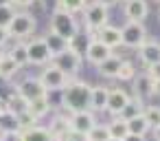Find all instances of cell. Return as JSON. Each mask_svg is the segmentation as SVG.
<instances>
[{"label": "cell", "mask_w": 160, "mask_h": 141, "mask_svg": "<svg viewBox=\"0 0 160 141\" xmlns=\"http://www.w3.org/2000/svg\"><path fill=\"white\" fill-rule=\"evenodd\" d=\"M142 115H145L149 128H158L160 126V106H145Z\"/></svg>", "instance_id": "obj_32"}, {"label": "cell", "mask_w": 160, "mask_h": 141, "mask_svg": "<svg viewBox=\"0 0 160 141\" xmlns=\"http://www.w3.org/2000/svg\"><path fill=\"white\" fill-rule=\"evenodd\" d=\"M40 82H42V86L46 88V93L48 90H62L66 84H68V75L64 73V71H59L55 64H46L44 66V71L40 73Z\"/></svg>", "instance_id": "obj_8"}, {"label": "cell", "mask_w": 160, "mask_h": 141, "mask_svg": "<svg viewBox=\"0 0 160 141\" xmlns=\"http://www.w3.org/2000/svg\"><path fill=\"white\" fill-rule=\"evenodd\" d=\"M2 141H22V130H11V132H0Z\"/></svg>", "instance_id": "obj_34"}, {"label": "cell", "mask_w": 160, "mask_h": 141, "mask_svg": "<svg viewBox=\"0 0 160 141\" xmlns=\"http://www.w3.org/2000/svg\"><path fill=\"white\" fill-rule=\"evenodd\" d=\"M138 60L142 62V66H151L156 62H160V42L156 40H145L138 46Z\"/></svg>", "instance_id": "obj_13"}, {"label": "cell", "mask_w": 160, "mask_h": 141, "mask_svg": "<svg viewBox=\"0 0 160 141\" xmlns=\"http://www.w3.org/2000/svg\"><path fill=\"white\" fill-rule=\"evenodd\" d=\"M22 66L9 55V53H5L2 57H0V77L2 79H11V77H16V73L20 71Z\"/></svg>", "instance_id": "obj_20"}, {"label": "cell", "mask_w": 160, "mask_h": 141, "mask_svg": "<svg viewBox=\"0 0 160 141\" xmlns=\"http://www.w3.org/2000/svg\"><path fill=\"white\" fill-rule=\"evenodd\" d=\"M83 22H86L90 33H97L103 24H108V7L101 5L99 0L88 3L86 9H83Z\"/></svg>", "instance_id": "obj_4"}, {"label": "cell", "mask_w": 160, "mask_h": 141, "mask_svg": "<svg viewBox=\"0 0 160 141\" xmlns=\"http://www.w3.org/2000/svg\"><path fill=\"white\" fill-rule=\"evenodd\" d=\"M83 55L88 57V62H90L92 66H99L105 57L112 55V49H110L108 44H103V42L94 35V38L88 40V46H86V53H83Z\"/></svg>", "instance_id": "obj_10"}, {"label": "cell", "mask_w": 160, "mask_h": 141, "mask_svg": "<svg viewBox=\"0 0 160 141\" xmlns=\"http://www.w3.org/2000/svg\"><path fill=\"white\" fill-rule=\"evenodd\" d=\"M53 64H55L59 71H64L68 77H72V75H77V73L81 71V55L75 53V51L68 46V49H64L62 53H57V55L53 57Z\"/></svg>", "instance_id": "obj_7"}, {"label": "cell", "mask_w": 160, "mask_h": 141, "mask_svg": "<svg viewBox=\"0 0 160 141\" xmlns=\"http://www.w3.org/2000/svg\"><path fill=\"white\" fill-rule=\"evenodd\" d=\"M123 141H145V137H142V134H134V132H127Z\"/></svg>", "instance_id": "obj_38"}, {"label": "cell", "mask_w": 160, "mask_h": 141, "mask_svg": "<svg viewBox=\"0 0 160 141\" xmlns=\"http://www.w3.org/2000/svg\"><path fill=\"white\" fill-rule=\"evenodd\" d=\"M9 38H11V35H9V29H7V27H0V44H7Z\"/></svg>", "instance_id": "obj_36"}, {"label": "cell", "mask_w": 160, "mask_h": 141, "mask_svg": "<svg viewBox=\"0 0 160 141\" xmlns=\"http://www.w3.org/2000/svg\"><path fill=\"white\" fill-rule=\"evenodd\" d=\"M90 84L86 82H77V79H68V84L62 88V99L66 110L75 112V110H86L90 108Z\"/></svg>", "instance_id": "obj_1"}, {"label": "cell", "mask_w": 160, "mask_h": 141, "mask_svg": "<svg viewBox=\"0 0 160 141\" xmlns=\"http://www.w3.org/2000/svg\"><path fill=\"white\" fill-rule=\"evenodd\" d=\"M127 128H129V132H134V134H142V137H145V132L149 130V123H147L145 115L140 112V115L127 119Z\"/></svg>", "instance_id": "obj_27"}, {"label": "cell", "mask_w": 160, "mask_h": 141, "mask_svg": "<svg viewBox=\"0 0 160 141\" xmlns=\"http://www.w3.org/2000/svg\"><path fill=\"white\" fill-rule=\"evenodd\" d=\"M99 3H101V5H105V7L110 9V7H114V5H118V3H121V0H99Z\"/></svg>", "instance_id": "obj_39"}, {"label": "cell", "mask_w": 160, "mask_h": 141, "mask_svg": "<svg viewBox=\"0 0 160 141\" xmlns=\"http://www.w3.org/2000/svg\"><path fill=\"white\" fill-rule=\"evenodd\" d=\"M27 101H33V99H38V97H44L46 95V88L42 86V82H40V77H27V79H22L20 84H18V88H16Z\"/></svg>", "instance_id": "obj_11"}, {"label": "cell", "mask_w": 160, "mask_h": 141, "mask_svg": "<svg viewBox=\"0 0 160 141\" xmlns=\"http://www.w3.org/2000/svg\"><path fill=\"white\" fill-rule=\"evenodd\" d=\"M108 141H123V139H114V137H110V139H108Z\"/></svg>", "instance_id": "obj_44"}, {"label": "cell", "mask_w": 160, "mask_h": 141, "mask_svg": "<svg viewBox=\"0 0 160 141\" xmlns=\"http://www.w3.org/2000/svg\"><path fill=\"white\" fill-rule=\"evenodd\" d=\"M142 108H145V106H142V99H140V97H134V99L129 97V101L125 104V108L121 110V115H118V117H123V119H132V117L140 115V112H142Z\"/></svg>", "instance_id": "obj_26"}, {"label": "cell", "mask_w": 160, "mask_h": 141, "mask_svg": "<svg viewBox=\"0 0 160 141\" xmlns=\"http://www.w3.org/2000/svg\"><path fill=\"white\" fill-rule=\"evenodd\" d=\"M121 38H123V46L129 49H138L145 40H147V29L142 22L136 20H127L125 27H121Z\"/></svg>", "instance_id": "obj_6"}, {"label": "cell", "mask_w": 160, "mask_h": 141, "mask_svg": "<svg viewBox=\"0 0 160 141\" xmlns=\"http://www.w3.org/2000/svg\"><path fill=\"white\" fill-rule=\"evenodd\" d=\"M13 16H16V7L11 3H0V27L9 29V22L13 20Z\"/></svg>", "instance_id": "obj_31"}, {"label": "cell", "mask_w": 160, "mask_h": 141, "mask_svg": "<svg viewBox=\"0 0 160 141\" xmlns=\"http://www.w3.org/2000/svg\"><path fill=\"white\" fill-rule=\"evenodd\" d=\"M94 123H97V117H94V112H92L90 108H86V110H75V112H70V117H68L70 130H75V132H79V134H83V137H86V132H88Z\"/></svg>", "instance_id": "obj_9"}, {"label": "cell", "mask_w": 160, "mask_h": 141, "mask_svg": "<svg viewBox=\"0 0 160 141\" xmlns=\"http://www.w3.org/2000/svg\"><path fill=\"white\" fill-rule=\"evenodd\" d=\"M147 73H149V77L156 82V79H160V62H156V64H151V66H147Z\"/></svg>", "instance_id": "obj_35"}, {"label": "cell", "mask_w": 160, "mask_h": 141, "mask_svg": "<svg viewBox=\"0 0 160 141\" xmlns=\"http://www.w3.org/2000/svg\"><path fill=\"white\" fill-rule=\"evenodd\" d=\"M125 18L127 20H136V22H142L149 14V5L147 0H125Z\"/></svg>", "instance_id": "obj_15"}, {"label": "cell", "mask_w": 160, "mask_h": 141, "mask_svg": "<svg viewBox=\"0 0 160 141\" xmlns=\"http://www.w3.org/2000/svg\"><path fill=\"white\" fill-rule=\"evenodd\" d=\"M156 3H160V0H156Z\"/></svg>", "instance_id": "obj_45"}, {"label": "cell", "mask_w": 160, "mask_h": 141, "mask_svg": "<svg viewBox=\"0 0 160 141\" xmlns=\"http://www.w3.org/2000/svg\"><path fill=\"white\" fill-rule=\"evenodd\" d=\"M22 141H55L53 132L48 128H40V126H31L22 130Z\"/></svg>", "instance_id": "obj_18"}, {"label": "cell", "mask_w": 160, "mask_h": 141, "mask_svg": "<svg viewBox=\"0 0 160 141\" xmlns=\"http://www.w3.org/2000/svg\"><path fill=\"white\" fill-rule=\"evenodd\" d=\"M123 3H125V0H123Z\"/></svg>", "instance_id": "obj_46"}, {"label": "cell", "mask_w": 160, "mask_h": 141, "mask_svg": "<svg viewBox=\"0 0 160 141\" xmlns=\"http://www.w3.org/2000/svg\"><path fill=\"white\" fill-rule=\"evenodd\" d=\"M153 130V141H160V126L158 128H151Z\"/></svg>", "instance_id": "obj_40"}, {"label": "cell", "mask_w": 160, "mask_h": 141, "mask_svg": "<svg viewBox=\"0 0 160 141\" xmlns=\"http://www.w3.org/2000/svg\"><path fill=\"white\" fill-rule=\"evenodd\" d=\"M7 108H9L13 115H20V112H24V110L29 108V101H27V99L16 90V93L9 97V101H7Z\"/></svg>", "instance_id": "obj_28"}, {"label": "cell", "mask_w": 160, "mask_h": 141, "mask_svg": "<svg viewBox=\"0 0 160 141\" xmlns=\"http://www.w3.org/2000/svg\"><path fill=\"white\" fill-rule=\"evenodd\" d=\"M38 29V20L31 14H18L13 16V20L9 22V35L13 40H29Z\"/></svg>", "instance_id": "obj_3"}, {"label": "cell", "mask_w": 160, "mask_h": 141, "mask_svg": "<svg viewBox=\"0 0 160 141\" xmlns=\"http://www.w3.org/2000/svg\"><path fill=\"white\" fill-rule=\"evenodd\" d=\"M132 82H134V93H136V97L145 99V97L156 95V82L149 77L147 71H145V73H136V77H134Z\"/></svg>", "instance_id": "obj_14"}, {"label": "cell", "mask_w": 160, "mask_h": 141, "mask_svg": "<svg viewBox=\"0 0 160 141\" xmlns=\"http://www.w3.org/2000/svg\"><path fill=\"white\" fill-rule=\"evenodd\" d=\"M97 38H99L103 44H108L112 51H114V49H118V46H123L121 29H118V27H114V24H103V27L97 31Z\"/></svg>", "instance_id": "obj_16"}, {"label": "cell", "mask_w": 160, "mask_h": 141, "mask_svg": "<svg viewBox=\"0 0 160 141\" xmlns=\"http://www.w3.org/2000/svg\"><path fill=\"white\" fill-rule=\"evenodd\" d=\"M108 130H110V134L114 137V139H125V134L129 132V128H127V119H123V117H114L110 123H108Z\"/></svg>", "instance_id": "obj_24"}, {"label": "cell", "mask_w": 160, "mask_h": 141, "mask_svg": "<svg viewBox=\"0 0 160 141\" xmlns=\"http://www.w3.org/2000/svg\"><path fill=\"white\" fill-rule=\"evenodd\" d=\"M112 134H110V130H108V123H94L88 132H86V141H108Z\"/></svg>", "instance_id": "obj_25"}, {"label": "cell", "mask_w": 160, "mask_h": 141, "mask_svg": "<svg viewBox=\"0 0 160 141\" xmlns=\"http://www.w3.org/2000/svg\"><path fill=\"white\" fill-rule=\"evenodd\" d=\"M11 5L13 7H31V5H35V0H11Z\"/></svg>", "instance_id": "obj_37"}, {"label": "cell", "mask_w": 160, "mask_h": 141, "mask_svg": "<svg viewBox=\"0 0 160 141\" xmlns=\"http://www.w3.org/2000/svg\"><path fill=\"white\" fill-rule=\"evenodd\" d=\"M44 42H46V46L51 49L53 57H55L57 53H62L64 49H68V40L62 38V35H57V33H53V31H48V33L44 35Z\"/></svg>", "instance_id": "obj_21"}, {"label": "cell", "mask_w": 160, "mask_h": 141, "mask_svg": "<svg viewBox=\"0 0 160 141\" xmlns=\"http://www.w3.org/2000/svg\"><path fill=\"white\" fill-rule=\"evenodd\" d=\"M11 130H22V123L18 115H13L11 110H5L0 115V132H11Z\"/></svg>", "instance_id": "obj_22"}, {"label": "cell", "mask_w": 160, "mask_h": 141, "mask_svg": "<svg viewBox=\"0 0 160 141\" xmlns=\"http://www.w3.org/2000/svg\"><path fill=\"white\" fill-rule=\"evenodd\" d=\"M9 55L20 64V66H27L29 64V55H27V44H18V46H13L11 51H9Z\"/></svg>", "instance_id": "obj_33"}, {"label": "cell", "mask_w": 160, "mask_h": 141, "mask_svg": "<svg viewBox=\"0 0 160 141\" xmlns=\"http://www.w3.org/2000/svg\"><path fill=\"white\" fill-rule=\"evenodd\" d=\"M156 95H160V79H156Z\"/></svg>", "instance_id": "obj_42"}, {"label": "cell", "mask_w": 160, "mask_h": 141, "mask_svg": "<svg viewBox=\"0 0 160 141\" xmlns=\"http://www.w3.org/2000/svg\"><path fill=\"white\" fill-rule=\"evenodd\" d=\"M88 5V0H57V7L55 9H64V11H70V14H79L83 11Z\"/></svg>", "instance_id": "obj_29"}, {"label": "cell", "mask_w": 160, "mask_h": 141, "mask_svg": "<svg viewBox=\"0 0 160 141\" xmlns=\"http://www.w3.org/2000/svg\"><path fill=\"white\" fill-rule=\"evenodd\" d=\"M108 104V86H92L90 88V110L101 112Z\"/></svg>", "instance_id": "obj_17"}, {"label": "cell", "mask_w": 160, "mask_h": 141, "mask_svg": "<svg viewBox=\"0 0 160 141\" xmlns=\"http://www.w3.org/2000/svg\"><path fill=\"white\" fill-rule=\"evenodd\" d=\"M129 101V95L123 90V88H108V104H105V110L116 117L121 115V110L125 108V104Z\"/></svg>", "instance_id": "obj_12"}, {"label": "cell", "mask_w": 160, "mask_h": 141, "mask_svg": "<svg viewBox=\"0 0 160 141\" xmlns=\"http://www.w3.org/2000/svg\"><path fill=\"white\" fill-rule=\"evenodd\" d=\"M5 110H9V108H7V101H5V99H0V115H2Z\"/></svg>", "instance_id": "obj_41"}, {"label": "cell", "mask_w": 160, "mask_h": 141, "mask_svg": "<svg viewBox=\"0 0 160 141\" xmlns=\"http://www.w3.org/2000/svg\"><path fill=\"white\" fill-rule=\"evenodd\" d=\"M48 110H51V104H48L46 95H44V97H38V99H33V101H29V112H31L35 119H42L44 115H48Z\"/></svg>", "instance_id": "obj_23"}, {"label": "cell", "mask_w": 160, "mask_h": 141, "mask_svg": "<svg viewBox=\"0 0 160 141\" xmlns=\"http://www.w3.org/2000/svg\"><path fill=\"white\" fill-rule=\"evenodd\" d=\"M136 66L132 64V62H127V60H123V64H121V68H118V73H116V79H121V82H132L134 77H136Z\"/></svg>", "instance_id": "obj_30"}, {"label": "cell", "mask_w": 160, "mask_h": 141, "mask_svg": "<svg viewBox=\"0 0 160 141\" xmlns=\"http://www.w3.org/2000/svg\"><path fill=\"white\" fill-rule=\"evenodd\" d=\"M27 44V55H29V64H35V66H46L53 62V53L51 49L46 46L44 38H31Z\"/></svg>", "instance_id": "obj_5"}, {"label": "cell", "mask_w": 160, "mask_h": 141, "mask_svg": "<svg viewBox=\"0 0 160 141\" xmlns=\"http://www.w3.org/2000/svg\"><path fill=\"white\" fill-rule=\"evenodd\" d=\"M51 31L66 38L68 42L79 33V27H77V20L70 11H64V9H55L53 18H51Z\"/></svg>", "instance_id": "obj_2"}, {"label": "cell", "mask_w": 160, "mask_h": 141, "mask_svg": "<svg viewBox=\"0 0 160 141\" xmlns=\"http://www.w3.org/2000/svg\"><path fill=\"white\" fill-rule=\"evenodd\" d=\"M5 55V44H0V57Z\"/></svg>", "instance_id": "obj_43"}, {"label": "cell", "mask_w": 160, "mask_h": 141, "mask_svg": "<svg viewBox=\"0 0 160 141\" xmlns=\"http://www.w3.org/2000/svg\"><path fill=\"white\" fill-rule=\"evenodd\" d=\"M121 64H123V57H118V55H110V57H105L97 68H99V73L103 75V77H116V73H118V68H121Z\"/></svg>", "instance_id": "obj_19"}]
</instances>
